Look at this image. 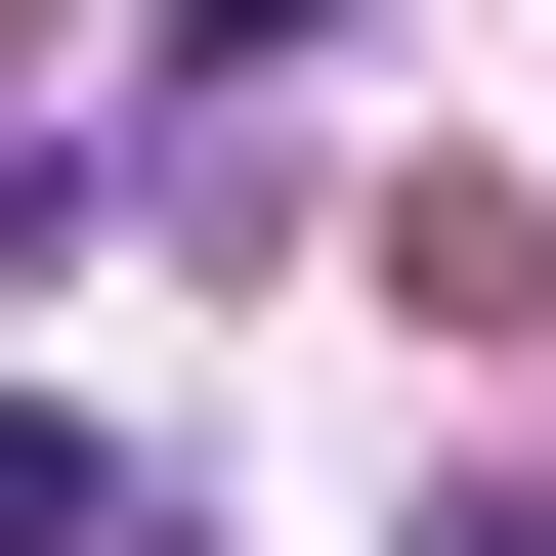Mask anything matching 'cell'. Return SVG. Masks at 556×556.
<instances>
[{
    "label": "cell",
    "mask_w": 556,
    "mask_h": 556,
    "mask_svg": "<svg viewBox=\"0 0 556 556\" xmlns=\"http://www.w3.org/2000/svg\"><path fill=\"white\" fill-rule=\"evenodd\" d=\"M0 556H129V428H43V386H0Z\"/></svg>",
    "instance_id": "cell-1"
},
{
    "label": "cell",
    "mask_w": 556,
    "mask_h": 556,
    "mask_svg": "<svg viewBox=\"0 0 556 556\" xmlns=\"http://www.w3.org/2000/svg\"><path fill=\"white\" fill-rule=\"evenodd\" d=\"M300 43H343V0H172V86H300Z\"/></svg>",
    "instance_id": "cell-2"
}]
</instances>
